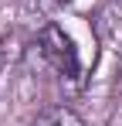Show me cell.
Masks as SVG:
<instances>
[{
    "label": "cell",
    "instance_id": "3",
    "mask_svg": "<svg viewBox=\"0 0 122 126\" xmlns=\"http://www.w3.org/2000/svg\"><path fill=\"white\" fill-rule=\"evenodd\" d=\"M61 3H68V0H31V10H41V14H51V10H58Z\"/></svg>",
    "mask_w": 122,
    "mask_h": 126
},
{
    "label": "cell",
    "instance_id": "4",
    "mask_svg": "<svg viewBox=\"0 0 122 126\" xmlns=\"http://www.w3.org/2000/svg\"><path fill=\"white\" fill-rule=\"evenodd\" d=\"M0 72H3V51H0Z\"/></svg>",
    "mask_w": 122,
    "mask_h": 126
},
{
    "label": "cell",
    "instance_id": "2",
    "mask_svg": "<svg viewBox=\"0 0 122 126\" xmlns=\"http://www.w3.org/2000/svg\"><path fill=\"white\" fill-rule=\"evenodd\" d=\"M31 126H88L85 119H81V112L75 109V106H44L37 116L31 119Z\"/></svg>",
    "mask_w": 122,
    "mask_h": 126
},
{
    "label": "cell",
    "instance_id": "1",
    "mask_svg": "<svg viewBox=\"0 0 122 126\" xmlns=\"http://www.w3.org/2000/svg\"><path fill=\"white\" fill-rule=\"evenodd\" d=\"M34 48H37L41 58L54 68V75H58L61 82H68V85H81V79H85L81 55H78V48H75V38H71V34H68L58 21H48V24L37 31Z\"/></svg>",
    "mask_w": 122,
    "mask_h": 126
}]
</instances>
